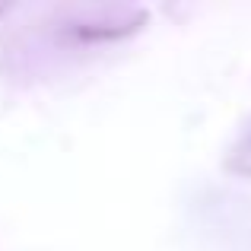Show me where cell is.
I'll return each mask as SVG.
<instances>
[{
    "mask_svg": "<svg viewBox=\"0 0 251 251\" xmlns=\"http://www.w3.org/2000/svg\"><path fill=\"white\" fill-rule=\"evenodd\" d=\"M226 172L239 178H251V124L242 130V137L229 147L226 153Z\"/></svg>",
    "mask_w": 251,
    "mask_h": 251,
    "instance_id": "cell-2",
    "label": "cell"
},
{
    "mask_svg": "<svg viewBox=\"0 0 251 251\" xmlns=\"http://www.w3.org/2000/svg\"><path fill=\"white\" fill-rule=\"evenodd\" d=\"M147 23V13L134 6H99V10H76L54 25V38L61 45H102V42H118V38L137 32Z\"/></svg>",
    "mask_w": 251,
    "mask_h": 251,
    "instance_id": "cell-1",
    "label": "cell"
}]
</instances>
